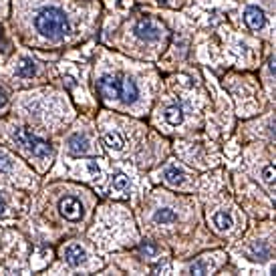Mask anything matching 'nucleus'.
Here are the masks:
<instances>
[{"mask_svg":"<svg viewBox=\"0 0 276 276\" xmlns=\"http://www.w3.org/2000/svg\"><path fill=\"white\" fill-rule=\"evenodd\" d=\"M163 180L169 184V185H182L185 182V172H184V167H180L178 163H172V165H167L163 169Z\"/></svg>","mask_w":276,"mask_h":276,"instance_id":"obj_10","label":"nucleus"},{"mask_svg":"<svg viewBox=\"0 0 276 276\" xmlns=\"http://www.w3.org/2000/svg\"><path fill=\"white\" fill-rule=\"evenodd\" d=\"M210 222H212V226H214L216 232H230L232 226H234L232 214H230V212H224V210L214 212V214H212V218H210Z\"/></svg>","mask_w":276,"mask_h":276,"instance_id":"obj_9","label":"nucleus"},{"mask_svg":"<svg viewBox=\"0 0 276 276\" xmlns=\"http://www.w3.org/2000/svg\"><path fill=\"white\" fill-rule=\"evenodd\" d=\"M262 178H264V182H266L268 185H272V182H274V167H272V165H266V167H264Z\"/></svg>","mask_w":276,"mask_h":276,"instance_id":"obj_19","label":"nucleus"},{"mask_svg":"<svg viewBox=\"0 0 276 276\" xmlns=\"http://www.w3.org/2000/svg\"><path fill=\"white\" fill-rule=\"evenodd\" d=\"M34 27L42 36H47L51 40H61L71 32V25H69L67 14L61 8H55V6L42 8L34 16Z\"/></svg>","mask_w":276,"mask_h":276,"instance_id":"obj_2","label":"nucleus"},{"mask_svg":"<svg viewBox=\"0 0 276 276\" xmlns=\"http://www.w3.org/2000/svg\"><path fill=\"white\" fill-rule=\"evenodd\" d=\"M127 189H129V178L125 174H117L113 178V184H111V192L115 196H123V194H127Z\"/></svg>","mask_w":276,"mask_h":276,"instance_id":"obj_17","label":"nucleus"},{"mask_svg":"<svg viewBox=\"0 0 276 276\" xmlns=\"http://www.w3.org/2000/svg\"><path fill=\"white\" fill-rule=\"evenodd\" d=\"M135 34L141 40L153 42V40H157L161 36V27L152 18H141V20H137V25H135Z\"/></svg>","mask_w":276,"mask_h":276,"instance_id":"obj_5","label":"nucleus"},{"mask_svg":"<svg viewBox=\"0 0 276 276\" xmlns=\"http://www.w3.org/2000/svg\"><path fill=\"white\" fill-rule=\"evenodd\" d=\"M34 73H36V65H34L32 59L23 57V59L18 61V65H16V75H18V77L31 79V77H34Z\"/></svg>","mask_w":276,"mask_h":276,"instance_id":"obj_13","label":"nucleus"},{"mask_svg":"<svg viewBox=\"0 0 276 276\" xmlns=\"http://www.w3.org/2000/svg\"><path fill=\"white\" fill-rule=\"evenodd\" d=\"M103 141L107 145V150H111V152H121L125 147V139L119 131H107L103 135Z\"/></svg>","mask_w":276,"mask_h":276,"instance_id":"obj_12","label":"nucleus"},{"mask_svg":"<svg viewBox=\"0 0 276 276\" xmlns=\"http://www.w3.org/2000/svg\"><path fill=\"white\" fill-rule=\"evenodd\" d=\"M69 152L73 155H87L89 153V139L83 133H75L69 137Z\"/></svg>","mask_w":276,"mask_h":276,"instance_id":"obj_11","label":"nucleus"},{"mask_svg":"<svg viewBox=\"0 0 276 276\" xmlns=\"http://www.w3.org/2000/svg\"><path fill=\"white\" fill-rule=\"evenodd\" d=\"M62 256H65V262L73 268H79L83 266L85 262H87V252H85V248L81 244H69L65 246V250H62Z\"/></svg>","mask_w":276,"mask_h":276,"instance_id":"obj_6","label":"nucleus"},{"mask_svg":"<svg viewBox=\"0 0 276 276\" xmlns=\"http://www.w3.org/2000/svg\"><path fill=\"white\" fill-rule=\"evenodd\" d=\"M163 117H165V121L169 125L178 127V125L184 123V109L180 107V105H169V107L165 109V113H163Z\"/></svg>","mask_w":276,"mask_h":276,"instance_id":"obj_16","label":"nucleus"},{"mask_svg":"<svg viewBox=\"0 0 276 276\" xmlns=\"http://www.w3.org/2000/svg\"><path fill=\"white\" fill-rule=\"evenodd\" d=\"M6 103H8V93H6V89L0 87V109L6 107Z\"/></svg>","mask_w":276,"mask_h":276,"instance_id":"obj_21","label":"nucleus"},{"mask_svg":"<svg viewBox=\"0 0 276 276\" xmlns=\"http://www.w3.org/2000/svg\"><path fill=\"white\" fill-rule=\"evenodd\" d=\"M6 169H10V157L4 152H0V172H6Z\"/></svg>","mask_w":276,"mask_h":276,"instance_id":"obj_20","label":"nucleus"},{"mask_svg":"<svg viewBox=\"0 0 276 276\" xmlns=\"http://www.w3.org/2000/svg\"><path fill=\"white\" fill-rule=\"evenodd\" d=\"M97 91L105 101H123L131 105L139 97L137 83L125 75H103L97 81Z\"/></svg>","mask_w":276,"mask_h":276,"instance_id":"obj_1","label":"nucleus"},{"mask_svg":"<svg viewBox=\"0 0 276 276\" xmlns=\"http://www.w3.org/2000/svg\"><path fill=\"white\" fill-rule=\"evenodd\" d=\"M4 212H6V200H4L2 196H0V216H2Z\"/></svg>","mask_w":276,"mask_h":276,"instance_id":"obj_22","label":"nucleus"},{"mask_svg":"<svg viewBox=\"0 0 276 276\" xmlns=\"http://www.w3.org/2000/svg\"><path fill=\"white\" fill-rule=\"evenodd\" d=\"M139 250H141V254H145L147 258H153L155 254H157V246L152 244V242H143V244L139 246Z\"/></svg>","mask_w":276,"mask_h":276,"instance_id":"obj_18","label":"nucleus"},{"mask_svg":"<svg viewBox=\"0 0 276 276\" xmlns=\"http://www.w3.org/2000/svg\"><path fill=\"white\" fill-rule=\"evenodd\" d=\"M153 220H155V224L167 226V224L178 222V214H176V212H174L172 208H159V210H155Z\"/></svg>","mask_w":276,"mask_h":276,"instance_id":"obj_14","label":"nucleus"},{"mask_svg":"<svg viewBox=\"0 0 276 276\" xmlns=\"http://www.w3.org/2000/svg\"><path fill=\"white\" fill-rule=\"evenodd\" d=\"M12 139L23 147V150H27L31 155L34 157H40V159H47L53 155V147L45 141V139H40L36 135H32L31 131L23 129V127H16V129L12 131Z\"/></svg>","mask_w":276,"mask_h":276,"instance_id":"obj_3","label":"nucleus"},{"mask_svg":"<svg viewBox=\"0 0 276 276\" xmlns=\"http://www.w3.org/2000/svg\"><path fill=\"white\" fill-rule=\"evenodd\" d=\"M244 23L252 31H260L266 25V16H264V12L258 6H248L244 10Z\"/></svg>","mask_w":276,"mask_h":276,"instance_id":"obj_7","label":"nucleus"},{"mask_svg":"<svg viewBox=\"0 0 276 276\" xmlns=\"http://www.w3.org/2000/svg\"><path fill=\"white\" fill-rule=\"evenodd\" d=\"M220 260H222V254H216V256H202L189 266V272L192 274H208L210 270H214L220 264Z\"/></svg>","mask_w":276,"mask_h":276,"instance_id":"obj_8","label":"nucleus"},{"mask_svg":"<svg viewBox=\"0 0 276 276\" xmlns=\"http://www.w3.org/2000/svg\"><path fill=\"white\" fill-rule=\"evenodd\" d=\"M248 254H250V258L264 262V260L270 256V248H268L266 242H254V244L248 248Z\"/></svg>","mask_w":276,"mask_h":276,"instance_id":"obj_15","label":"nucleus"},{"mask_svg":"<svg viewBox=\"0 0 276 276\" xmlns=\"http://www.w3.org/2000/svg\"><path fill=\"white\" fill-rule=\"evenodd\" d=\"M59 212H61V216L69 220V222H79L85 214V210H83V204L79 198L75 196H65V198H61L59 200Z\"/></svg>","mask_w":276,"mask_h":276,"instance_id":"obj_4","label":"nucleus"}]
</instances>
